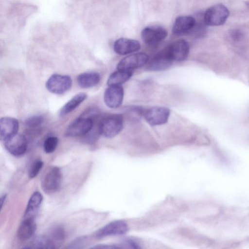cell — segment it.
<instances>
[{
  "mask_svg": "<svg viewBox=\"0 0 249 249\" xmlns=\"http://www.w3.org/2000/svg\"><path fill=\"white\" fill-rule=\"evenodd\" d=\"M123 118L120 114L109 115L102 120L99 125L101 134L107 138H113L123 128Z\"/></svg>",
  "mask_w": 249,
  "mask_h": 249,
  "instance_id": "cell-1",
  "label": "cell"
},
{
  "mask_svg": "<svg viewBox=\"0 0 249 249\" xmlns=\"http://www.w3.org/2000/svg\"><path fill=\"white\" fill-rule=\"evenodd\" d=\"M61 180L60 169L58 167H51L46 172L42 179V189L47 194H53L59 189Z\"/></svg>",
  "mask_w": 249,
  "mask_h": 249,
  "instance_id": "cell-2",
  "label": "cell"
},
{
  "mask_svg": "<svg viewBox=\"0 0 249 249\" xmlns=\"http://www.w3.org/2000/svg\"><path fill=\"white\" fill-rule=\"evenodd\" d=\"M229 11L223 4H217L209 8L205 12V23L210 26H219L226 21L229 16Z\"/></svg>",
  "mask_w": 249,
  "mask_h": 249,
  "instance_id": "cell-3",
  "label": "cell"
},
{
  "mask_svg": "<svg viewBox=\"0 0 249 249\" xmlns=\"http://www.w3.org/2000/svg\"><path fill=\"white\" fill-rule=\"evenodd\" d=\"M93 119L81 115L72 122L67 128L65 135L68 137L84 136L89 133L93 127Z\"/></svg>",
  "mask_w": 249,
  "mask_h": 249,
  "instance_id": "cell-4",
  "label": "cell"
},
{
  "mask_svg": "<svg viewBox=\"0 0 249 249\" xmlns=\"http://www.w3.org/2000/svg\"><path fill=\"white\" fill-rule=\"evenodd\" d=\"M170 114V109L164 107H154L144 109L143 117L152 126L166 124Z\"/></svg>",
  "mask_w": 249,
  "mask_h": 249,
  "instance_id": "cell-5",
  "label": "cell"
},
{
  "mask_svg": "<svg viewBox=\"0 0 249 249\" xmlns=\"http://www.w3.org/2000/svg\"><path fill=\"white\" fill-rule=\"evenodd\" d=\"M169 58L174 62H181L188 57L189 44L184 39H178L172 42L164 48Z\"/></svg>",
  "mask_w": 249,
  "mask_h": 249,
  "instance_id": "cell-6",
  "label": "cell"
},
{
  "mask_svg": "<svg viewBox=\"0 0 249 249\" xmlns=\"http://www.w3.org/2000/svg\"><path fill=\"white\" fill-rule=\"evenodd\" d=\"M71 85L72 80L69 76L53 74L48 79L46 87L53 93L62 94L68 90Z\"/></svg>",
  "mask_w": 249,
  "mask_h": 249,
  "instance_id": "cell-7",
  "label": "cell"
},
{
  "mask_svg": "<svg viewBox=\"0 0 249 249\" xmlns=\"http://www.w3.org/2000/svg\"><path fill=\"white\" fill-rule=\"evenodd\" d=\"M4 142L6 149L14 156H21L26 152L27 140L26 138L21 134L17 133Z\"/></svg>",
  "mask_w": 249,
  "mask_h": 249,
  "instance_id": "cell-8",
  "label": "cell"
},
{
  "mask_svg": "<svg viewBox=\"0 0 249 249\" xmlns=\"http://www.w3.org/2000/svg\"><path fill=\"white\" fill-rule=\"evenodd\" d=\"M148 56L143 53H138L123 58L118 64V70H131L140 68L146 64Z\"/></svg>",
  "mask_w": 249,
  "mask_h": 249,
  "instance_id": "cell-9",
  "label": "cell"
},
{
  "mask_svg": "<svg viewBox=\"0 0 249 249\" xmlns=\"http://www.w3.org/2000/svg\"><path fill=\"white\" fill-rule=\"evenodd\" d=\"M128 231L127 224L124 220H116L109 223L98 230L95 235L99 238L112 235H121Z\"/></svg>",
  "mask_w": 249,
  "mask_h": 249,
  "instance_id": "cell-10",
  "label": "cell"
},
{
  "mask_svg": "<svg viewBox=\"0 0 249 249\" xmlns=\"http://www.w3.org/2000/svg\"><path fill=\"white\" fill-rule=\"evenodd\" d=\"M166 30L160 26H151L144 28L142 38L147 44L154 45L164 40L167 36Z\"/></svg>",
  "mask_w": 249,
  "mask_h": 249,
  "instance_id": "cell-11",
  "label": "cell"
},
{
  "mask_svg": "<svg viewBox=\"0 0 249 249\" xmlns=\"http://www.w3.org/2000/svg\"><path fill=\"white\" fill-rule=\"evenodd\" d=\"M173 63L164 48L157 53L150 60H148L147 63V68L151 71H162L169 68Z\"/></svg>",
  "mask_w": 249,
  "mask_h": 249,
  "instance_id": "cell-12",
  "label": "cell"
},
{
  "mask_svg": "<svg viewBox=\"0 0 249 249\" xmlns=\"http://www.w3.org/2000/svg\"><path fill=\"white\" fill-rule=\"evenodd\" d=\"M124 95V89L121 85L110 86L105 92L104 102L108 107L116 108L122 105Z\"/></svg>",
  "mask_w": 249,
  "mask_h": 249,
  "instance_id": "cell-13",
  "label": "cell"
},
{
  "mask_svg": "<svg viewBox=\"0 0 249 249\" xmlns=\"http://www.w3.org/2000/svg\"><path fill=\"white\" fill-rule=\"evenodd\" d=\"M18 121L12 117H4L0 119V140L5 141L18 133Z\"/></svg>",
  "mask_w": 249,
  "mask_h": 249,
  "instance_id": "cell-14",
  "label": "cell"
},
{
  "mask_svg": "<svg viewBox=\"0 0 249 249\" xmlns=\"http://www.w3.org/2000/svg\"><path fill=\"white\" fill-rule=\"evenodd\" d=\"M140 48L141 44L138 41L126 38H120L116 40L113 46L114 51L120 55L136 52Z\"/></svg>",
  "mask_w": 249,
  "mask_h": 249,
  "instance_id": "cell-15",
  "label": "cell"
},
{
  "mask_svg": "<svg viewBox=\"0 0 249 249\" xmlns=\"http://www.w3.org/2000/svg\"><path fill=\"white\" fill-rule=\"evenodd\" d=\"M195 25L196 20L193 17L179 16L175 20L172 31L175 35H182L192 30Z\"/></svg>",
  "mask_w": 249,
  "mask_h": 249,
  "instance_id": "cell-16",
  "label": "cell"
},
{
  "mask_svg": "<svg viewBox=\"0 0 249 249\" xmlns=\"http://www.w3.org/2000/svg\"><path fill=\"white\" fill-rule=\"evenodd\" d=\"M43 200L41 193L36 191L30 198L24 213L23 218L35 219Z\"/></svg>",
  "mask_w": 249,
  "mask_h": 249,
  "instance_id": "cell-17",
  "label": "cell"
},
{
  "mask_svg": "<svg viewBox=\"0 0 249 249\" xmlns=\"http://www.w3.org/2000/svg\"><path fill=\"white\" fill-rule=\"evenodd\" d=\"M36 230L35 219L23 218L18 231V236L21 240H27L34 235Z\"/></svg>",
  "mask_w": 249,
  "mask_h": 249,
  "instance_id": "cell-18",
  "label": "cell"
},
{
  "mask_svg": "<svg viewBox=\"0 0 249 249\" xmlns=\"http://www.w3.org/2000/svg\"><path fill=\"white\" fill-rule=\"evenodd\" d=\"M100 80V74L94 71L81 73L77 77L78 85L83 88L93 87L96 85Z\"/></svg>",
  "mask_w": 249,
  "mask_h": 249,
  "instance_id": "cell-19",
  "label": "cell"
},
{
  "mask_svg": "<svg viewBox=\"0 0 249 249\" xmlns=\"http://www.w3.org/2000/svg\"><path fill=\"white\" fill-rule=\"evenodd\" d=\"M87 97V95L83 92L74 95L62 107L59 111V115L63 117L70 113L83 102Z\"/></svg>",
  "mask_w": 249,
  "mask_h": 249,
  "instance_id": "cell-20",
  "label": "cell"
},
{
  "mask_svg": "<svg viewBox=\"0 0 249 249\" xmlns=\"http://www.w3.org/2000/svg\"><path fill=\"white\" fill-rule=\"evenodd\" d=\"M132 74L131 70H118L109 76L107 84L109 86L121 85L128 80Z\"/></svg>",
  "mask_w": 249,
  "mask_h": 249,
  "instance_id": "cell-21",
  "label": "cell"
},
{
  "mask_svg": "<svg viewBox=\"0 0 249 249\" xmlns=\"http://www.w3.org/2000/svg\"><path fill=\"white\" fill-rule=\"evenodd\" d=\"M55 244L49 237L45 235L36 237L32 241L24 248L53 249H54Z\"/></svg>",
  "mask_w": 249,
  "mask_h": 249,
  "instance_id": "cell-22",
  "label": "cell"
},
{
  "mask_svg": "<svg viewBox=\"0 0 249 249\" xmlns=\"http://www.w3.org/2000/svg\"><path fill=\"white\" fill-rule=\"evenodd\" d=\"M118 249H141V245L139 242L135 238L132 237H126L121 241L115 244Z\"/></svg>",
  "mask_w": 249,
  "mask_h": 249,
  "instance_id": "cell-23",
  "label": "cell"
},
{
  "mask_svg": "<svg viewBox=\"0 0 249 249\" xmlns=\"http://www.w3.org/2000/svg\"><path fill=\"white\" fill-rule=\"evenodd\" d=\"M58 143V139L56 137H49L47 138L43 145L44 151L46 153H53L57 147Z\"/></svg>",
  "mask_w": 249,
  "mask_h": 249,
  "instance_id": "cell-24",
  "label": "cell"
},
{
  "mask_svg": "<svg viewBox=\"0 0 249 249\" xmlns=\"http://www.w3.org/2000/svg\"><path fill=\"white\" fill-rule=\"evenodd\" d=\"M43 117L41 115H33L26 120L25 124L29 127H36L40 125L43 123Z\"/></svg>",
  "mask_w": 249,
  "mask_h": 249,
  "instance_id": "cell-25",
  "label": "cell"
},
{
  "mask_svg": "<svg viewBox=\"0 0 249 249\" xmlns=\"http://www.w3.org/2000/svg\"><path fill=\"white\" fill-rule=\"evenodd\" d=\"M43 166V162L40 160H36L31 165L29 170V176L30 178L36 177L39 173Z\"/></svg>",
  "mask_w": 249,
  "mask_h": 249,
  "instance_id": "cell-26",
  "label": "cell"
},
{
  "mask_svg": "<svg viewBox=\"0 0 249 249\" xmlns=\"http://www.w3.org/2000/svg\"><path fill=\"white\" fill-rule=\"evenodd\" d=\"M53 239L58 241H63L65 237V232L64 229L60 226L54 228L52 231Z\"/></svg>",
  "mask_w": 249,
  "mask_h": 249,
  "instance_id": "cell-27",
  "label": "cell"
},
{
  "mask_svg": "<svg viewBox=\"0 0 249 249\" xmlns=\"http://www.w3.org/2000/svg\"><path fill=\"white\" fill-rule=\"evenodd\" d=\"M88 241V238L86 237H80L77 238L70 245L68 248L69 249H78L81 248V246L85 245Z\"/></svg>",
  "mask_w": 249,
  "mask_h": 249,
  "instance_id": "cell-28",
  "label": "cell"
},
{
  "mask_svg": "<svg viewBox=\"0 0 249 249\" xmlns=\"http://www.w3.org/2000/svg\"><path fill=\"white\" fill-rule=\"evenodd\" d=\"M90 249H118L115 244L108 245V244H100L91 247Z\"/></svg>",
  "mask_w": 249,
  "mask_h": 249,
  "instance_id": "cell-29",
  "label": "cell"
},
{
  "mask_svg": "<svg viewBox=\"0 0 249 249\" xmlns=\"http://www.w3.org/2000/svg\"><path fill=\"white\" fill-rule=\"evenodd\" d=\"M7 195L4 194L0 197V211L1 210L4 201L6 198Z\"/></svg>",
  "mask_w": 249,
  "mask_h": 249,
  "instance_id": "cell-30",
  "label": "cell"
}]
</instances>
